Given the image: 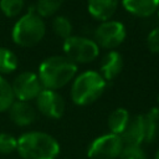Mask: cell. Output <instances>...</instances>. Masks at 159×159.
I'll use <instances>...</instances> for the list:
<instances>
[{"label": "cell", "mask_w": 159, "mask_h": 159, "mask_svg": "<svg viewBox=\"0 0 159 159\" xmlns=\"http://www.w3.org/2000/svg\"><path fill=\"white\" fill-rule=\"evenodd\" d=\"M37 75L43 88L57 91L72 82L77 75V65L65 55H53L40 63Z\"/></svg>", "instance_id": "6da1fadb"}, {"label": "cell", "mask_w": 159, "mask_h": 159, "mask_svg": "<svg viewBox=\"0 0 159 159\" xmlns=\"http://www.w3.org/2000/svg\"><path fill=\"white\" fill-rule=\"evenodd\" d=\"M60 144L55 137L41 130H30L17 138L16 152L22 159H56Z\"/></svg>", "instance_id": "7a4b0ae2"}, {"label": "cell", "mask_w": 159, "mask_h": 159, "mask_svg": "<svg viewBox=\"0 0 159 159\" xmlns=\"http://www.w3.org/2000/svg\"><path fill=\"white\" fill-rule=\"evenodd\" d=\"M106 86L107 82L99 72L87 70L76 75L72 80L70 96L75 104L89 106L103 94Z\"/></svg>", "instance_id": "3957f363"}, {"label": "cell", "mask_w": 159, "mask_h": 159, "mask_svg": "<svg viewBox=\"0 0 159 159\" xmlns=\"http://www.w3.org/2000/svg\"><path fill=\"white\" fill-rule=\"evenodd\" d=\"M46 24L43 19L36 14L35 6L27 12L20 15L12 26L11 39L20 47H34L45 37Z\"/></svg>", "instance_id": "277c9868"}, {"label": "cell", "mask_w": 159, "mask_h": 159, "mask_svg": "<svg viewBox=\"0 0 159 159\" xmlns=\"http://www.w3.org/2000/svg\"><path fill=\"white\" fill-rule=\"evenodd\" d=\"M62 50L65 56L76 65L91 63L99 55V47L94 40L78 35H72L65 40Z\"/></svg>", "instance_id": "5b68a950"}, {"label": "cell", "mask_w": 159, "mask_h": 159, "mask_svg": "<svg viewBox=\"0 0 159 159\" xmlns=\"http://www.w3.org/2000/svg\"><path fill=\"white\" fill-rule=\"evenodd\" d=\"M124 143L120 135L113 133H106L94 138L88 148L87 157L89 159H118Z\"/></svg>", "instance_id": "8992f818"}, {"label": "cell", "mask_w": 159, "mask_h": 159, "mask_svg": "<svg viewBox=\"0 0 159 159\" xmlns=\"http://www.w3.org/2000/svg\"><path fill=\"white\" fill-rule=\"evenodd\" d=\"M127 30L123 22L118 20H107L99 22L94 30V41L98 47L112 51L119 47L125 40Z\"/></svg>", "instance_id": "52a82bcc"}, {"label": "cell", "mask_w": 159, "mask_h": 159, "mask_svg": "<svg viewBox=\"0 0 159 159\" xmlns=\"http://www.w3.org/2000/svg\"><path fill=\"white\" fill-rule=\"evenodd\" d=\"M14 97L17 101L32 102L43 89V86L39 78V75L32 71L20 72L11 82Z\"/></svg>", "instance_id": "ba28073f"}, {"label": "cell", "mask_w": 159, "mask_h": 159, "mask_svg": "<svg viewBox=\"0 0 159 159\" xmlns=\"http://www.w3.org/2000/svg\"><path fill=\"white\" fill-rule=\"evenodd\" d=\"M35 108L37 113L50 119H60L65 113L66 103L57 91L43 88L35 99Z\"/></svg>", "instance_id": "9c48e42d"}, {"label": "cell", "mask_w": 159, "mask_h": 159, "mask_svg": "<svg viewBox=\"0 0 159 159\" xmlns=\"http://www.w3.org/2000/svg\"><path fill=\"white\" fill-rule=\"evenodd\" d=\"M10 120L17 127H29L37 118V111L31 102L15 99L7 109Z\"/></svg>", "instance_id": "30bf717a"}, {"label": "cell", "mask_w": 159, "mask_h": 159, "mask_svg": "<svg viewBox=\"0 0 159 159\" xmlns=\"http://www.w3.org/2000/svg\"><path fill=\"white\" fill-rule=\"evenodd\" d=\"M123 66L124 61L122 55L118 51L112 50L102 57L99 65V73L106 80V82H109L116 80L120 75V72L123 71Z\"/></svg>", "instance_id": "8fae6325"}, {"label": "cell", "mask_w": 159, "mask_h": 159, "mask_svg": "<svg viewBox=\"0 0 159 159\" xmlns=\"http://www.w3.org/2000/svg\"><path fill=\"white\" fill-rule=\"evenodd\" d=\"M123 139L124 145H138L145 143V130H144V122L143 114H137L130 118L125 130L120 135Z\"/></svg>", "instance_id": "7c38bea8"}, {"label": "cell", "mask_w": 159, "mask_h": 159, "mask_svg": "<svg viewBox=\"0 0 159 159\" xmlns=\"http://www.w3.org/2000/svg\"><path fill=\"white\" fill-rule=\"evenodd\" d=\"M120 0H87V10L97 21L111 20L118 9Z\"/></svg>", "instance_id": "4fadbf2b"}, {"label": "cell", "mask_w": 159, "mask_h": 159, "mask_svg": "<svg viewBox=\"0 0 159 159\" xmlns=\"http://www.w3.org/2000/svg\"><path fill=\"white\" fill-rule=\"evenodd\" d=\"M123 7L137 17H150L158 11L159 0H120Z\"/></svg>", "instance_id": "5bb4252c"}, {"label": "cell", "mask_w": 159, "mask_h": 159, "mask_svg": "<svg viewBox=\"0 0 159 159\" xmlns=\"http://www.w3.org/2000/svg\"><path fill=\"white\" fill-rule=\"evenodd\" d=\"M130 118L132 117H130L129 112L123 107H118L114 111H112L107 119V127L109 129V133L122 135L123 132L125 130Z\"/></svg>", "instance_id": "9a60e30c"}, {"label": "cell", "mask_w": 159, "mask_h": 159, "mask_svg": "<svg viewBox=\"0 0 159 159\" xmlns=\"http://www.w3.org/2000/svg\"><path fill=\"white\" fill-rule=\"evenodd\" d=\"M52 31L57 37L65 41L73 35V26L68 17L63 15H57L52 19Z\"/></svg>", "instance_id": "2e32d148"}, {"label": "cell", "mask_w": 159, "mask_h": 159, "mask_svg": "<svg viewBox=\"0 0 159 159\" xmlns=\"http://www.w3.org/2000/svg\"><path fill=\"white\" fill-rule=\"evenodd\" d=\"M17 63L16 55L10 48L0 46V75L12 73L17 68Z\"/></svg>", "instance_id": "e0dca14e"}, {"label": "cell", "mask_w": 159, "mask_h": 159, "mask_svg": "<svg viewBox=\"0 0 159 159\" xmlns=\"http://www.w3.org/2000/svg\"><path fill=\"white\" fill-rule=\"evenodd\" d=\"M65 0H37L35 6V11L42 19L53 16L62 6Z\"/></svg>", "instance_id": "ac0fdd59"}, {"label": "cell", "mask_w": 159, "mask_h": 159, "mask_svg": "<svg viewBox=\"0 0 159 159\" xmlns=\"http://www.w3.org/2000/svg\"><path fill=\"white\" fill-rule=\"evenodd\" d=\"M14 101L15 97L11 88V83L2 75H0V113L7 112Z\"/></svg>", "instance_id": "d6986e66"}, {"label": "cell", "mask_w": 159, "mask_h": 159, "mask_svg": "<svg viewBox=\"0 0 159 159\" xmlns=\"http://www.w3.org/2000/svg\"><path fill=\"white\" fill-rule=\"evenodd\" d=\"M25 7V0H0V11L10 19L19 17Z\"/></svg>", "instance_id": "ffe728a7"}, {"label": "cell", "mask_w": 159, "mask_h": 159, "mask_svg": "<svg viewBox=\"0 0 159 159\" xmlns=\"http://www.w3.org/2000/svg\"><path fill=\"white\" fill-rule=\"evenodd\" d=\"M17 148V138H15L10 133H0V154L10 155L16 152Z\"/></svg>", "instance_id": "44dd1931"}, {"label": "cell", "mask_w": 159, "mask_h": 159, "mask_svg": "<svg viewBox=\"0 0 159 159\" xmlns=\"http://www.w3.org/2000/svg\"><path fill=\"white\" fill-rule=\"evenodd\" d=\"M118 159H147V155L142 147L138 145H124Z\"/></svg>", "instance_id": "7402d4cb"}, {"label": "cell", "mask_w": 159, "mask_h": 159, "mask_svg": "<svg viewBox=\"0 0 159 159\" xmlns=\"http://www.w3.org/2000/svg\"><path fill=\"white\" fill-rule=\"evenodd\" d=\"M147 47L152 53H159V26L149 31L145 40Z\"/></svg>", "instance_id": "603a6c76"}, {"label": "cell", "mask_w": 159, "mask_h": 159, "mask_svg": "<svg viewBox=\"0 0 159 159\" xmlns=\"http://www.w3.org/2000/svg\"><path fill=\"white\" fill-rule=\"evenodd\" d=\"M154 159H159V148H158V150L155 152V155H154Z\"/></svg>", "instance_id": "cb8c5ba5"}, {"label": "cell", "mask_w": 159, "mask_h": 159, "mask_svg": "<svg viewBox=\"0 0 159 159\" xmlns=\"http://www.w3.org/2000/svg\"><path fill=\"white\" fill-rule=\"evenodd\" d=\"M157 14H158V19H159V7H158V11H157Z\"/></svg>", "instance_id": "d4e9b609"}, {"label": "cell", "mask_w": 159, "mask_h": 159, "mask_svg": "<svg viewBox=\"0 0 159 159\" xmlns=\"http://www.w3.org/2000/svg\"><path fill=\"white\" fill-rule=\"evenodd\" d=\"M158 103H159V96H158Z\"/></svg>", "instance_id": "484cf974"}]
</instances>
